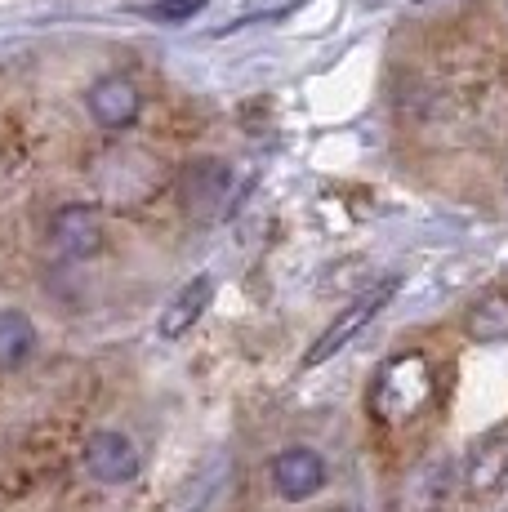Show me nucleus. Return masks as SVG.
I'll use <instances>...</instances> for the list:
<instances>
[{
    "label": "nucleus",
    "mask_w": 508,
    "mask_h": 512,
    "mask_svg": "<svg viewBox=\"0 0 508 512\" xmlns=\"http://www.w3.org/2000/svg\"><path fill=\"white\" fill-rule=\"evenodd\" d=\"M36 352V326L27 312H0V370H18Z\"/></svg>",
    "instance_id": "11"
},
{
    "label": "nucleus",
    "mask_w": 508,
    "mask_h": 512,
    "mask_svg": "<svg viewBox=\"0 0 508 512\" xmlns=\"http://www.w3.org/2000/svg\"><path fill=\"white\" fill-rule=\"evenodd\" d=\"M50 241L63 259H90L103 245V219L94 205H63L50 223Z\"/></svg>",
    "instance_id": "8"
},
{
    "label": "nucleus",
    "mask_w": 508,
    "mask_h": 512,
    "mask_svg": "<svg viewBox=\"0 0 508 512\" xmlns=\"http://www.w3.org/2000/svg\"><path fill=\"white\" fill-rule=\"evenodd\" d=\"M464 334L473 343H508V299H477L464 312Z\"/></svg>",
    "instance_id": "12"
},
{
    "label": "nucleus",
    "mask_w": 508,
    "mask_h": 512,
    "mask_svg": "<svg viewBox=\"0 0 508 512\" xmlns=\"http://www.w3.org/2000/svg\"><path fill=\"white\" fill-rule=\"evenodd\" d=\"M272 486L286 504H304L326 486V459L308 446H286L272 459Z\"/></svg>",
    "instance_id": "4"
},
{
    "label": "nucleus",
    "mask_w": 508,
    "mask_h": 512,
    "mask_svg": "<svg viewBox=\"0 0 508 512\" xmlns=\"http://www.w3.org/2000/svg\"><path fill=\"white\" fill-rule=\"evenodd\" d=\"M201 9H205V0H152V5H143V14L152 23H188Z\"/></svg>",
    "instance_id": "13"
},
{
    "label": "nucleus",
    "mask_w": 508,
    "mask_h": 512,
    "mask_svg": "<svg viewBox=\"0 0 508 512\" xmlns=\"http://www.w3.org/2000/svg\"><path fill=\"white\" fill-rule=\"evenodd\" d=\"M85 468L94 472V481H103V486H121V481H130L134 472H139V446H134L125 432H94L90 441H85Z\"/></svg>",
    "instance_id": "7"
},
{
    "label": "nucleus",
    "mask_w": 508,
    "mask_h": 512,
    "mask_svg": "<svg viewBox=\"0 0 508 512\" xmlns=\"http://www.w3.org/2000/svg\"><path fill=\"white\" fill-rule=\"evenodd\" d=\"M446 504V468L428 464L397 490V512H437Z\"/></svg>",
    "instance_id": "10"
},
{
    "label": "nucleus",
    "mask_w": 508,
    "mask_h": 512,
    "mask_svg": "<svg viewBox=\"0 0 508 512\" xmlns=\"http://www.w3.org/2000/svg\"><path fill=\"white\" fill-rule=\"evenodd\" d=\"M464 486L473 495H491V490L508 486V423L473 441V450L464 459Z\"/></svg>",
    "instance_id": "6"
},
{
    "label": "nucleus",
    "mask_w": 508,
    "mask_h": 512,
    "mask_svg": "<svg viewBox=\"0 0 508 512\" xmlns=\"http://www.w3.org/2000/svg\"><path fill=\"white\" fill-rule=\"evenodd\" d=\"M397 290H402V277H388L384 285H370V290L361 294V299H353V303H348V308L339 312V317L330 321L326 330H321V339H317V343H312V348H308V357H304V370H317V366H326V361L335 357V352H344L348 343H353L357 334L366 330L370 321H375L379 312L388 308V303H393V294H397Z\"/></svg>",
    "instance_id": "2"
},
{
    "label": "nucleus",
    "mask_w": 508,
    "mask_h": 512,
    "mask_svg": "<svg viewBox=\"0 0 508 512\" xmlns=\"http://www.w3.org/2000/svg\"><path fill=\"white\" fill-rule=\"evenodd\" d=\"M85 107H90V116L103 125V130H125V125L139 121L143 94H139V85H134L130 76L112 72V76H99V81L90 85Z\"/></svg>",
    "instance_id": "5"
},
{
    "label": "nucleus",
    "mask_w": 508,
    "mask_h": 512,
    "mask_svg": "<svg viewBox=\"0 0 508 512\" xmlns=\"http://www.w3.org/2000/svg\"><path fill=\"white\" fill-rule=\"evenodd\" d=\"M210 299H214V281H210V277H192V281L170 299V308L161 312V326H156V330H161V339H165V343L183 339V334H188V330L201 321V312L210 308Z\"/></svg>",
    "instance_id": "9"
},
{
    "label": "nucleus",
    "mask_w": 508,
    "mask_h": 512,
    "mask_svg": "<svg viewBox=\"0 0 508 512\" xmlns=\"http://www.w3.org/2000/svg\"><path fill=\"white\" fill-rule=\"evenodd\" d=\"M428 392H433V366H428V357H419V352H406V357H393L379 370L370 406H375V419L402 423L424 406Z\"/></svg>",
    "instance_id": "1"
},
{
    "label": "nucleus",
    "mask_w": 508,
    "mask_h": 512,
    "mask_svg": "<svg viewBox=\"0 0 508 512\" xmlns=\"http://www.w3.org/2000/svg\"><path fill=\"white\" fill-rule=\"evenodd\" d=\"M232 196V170L223 161H188L179 174V201L192 219L210 223L223 214Z\"/></svg>",
    "instance_id": "3"
}]
</instances>
